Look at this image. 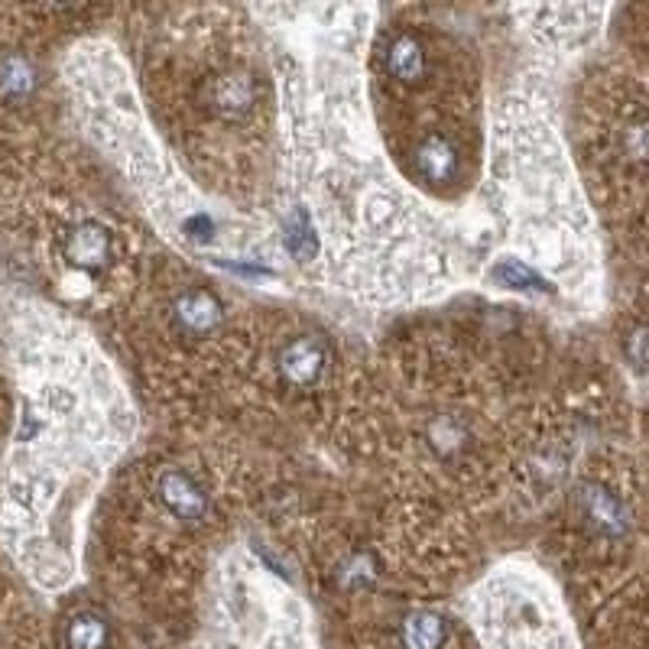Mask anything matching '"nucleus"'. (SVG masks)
Masks as SVG:
<instances>
[{"instance_id": "obj_15", "label": "nucleus", "mask_w": 649, "mask_h": 649, "mask_svg": "<svg viewBox=\"0 0 649 649\" xmlns=\"http://www.w3.org/2000/svg\"><path fill=\"white\" fill-rule=\"evenodd\" d=\"M62 647L66 649H111L114 647V623L94 605L76 608L62 623Z\"/></svg>"}, {"instance_id": "obj_13", "label": "nucleus", "mask_w": 649, "mask_h": 649, "mask_svg": "<svg viewBox=\"0 0 649 649\" xmlns=\"http://www.w3.org/2000/svg\"><path fill=\"white\" fill-rule=\"evenodd\" d=\"M507 17H513V30L529 42L532 49L552 52V56H568L581 49L598 30V7H507Z\"/></svg>"}, {"instance_id": "obj_9", "label": "nucleus", "mask_w": 649, "mask_h": 649, "mask_svg": "<svg viewBox=\"0 0 649 649\" xmlns=\"http://www.w3.org/2000/svg\"><path fill=\"white\" fill-rule=\"evenodd\" d=\"M351 370L345 348L316 316L286 306H250L224 429L241 422L247 432L328 442Z\"/></svg>"}, {"instance_id": "obj_6", "label": "nucleus", "mask_w": 649, "mask_h": 649, "mask_svg": "<svg viewBox=\"0 0 649 649\" xmlns=\"http://www.w3.org/2000/svg\"><path fill=\"white\" fill-rule=\"evenodd\" d=\"M367 98L387 157L419 199L446 214L475 199L493 101L478 42L432 7L377 10Z\"/></svg>"}, {"instance_id": "obj_1", "label": "nucleus", "mask_w": 649, "mask_h": 649, "mask_svg": "<svg viewBox=\"0 0 649 649\" xmlns=\"http://www.w3.org/2000/svg\"><path fill=\"white\" fill-rule=\"evenodd\" d=\"M280 84L277 189L263 214L296 292L316 286L365 309L416 312L468 280L448 214L387 157L367 98L377 7H250Z\"/></svg>"}, {"instance_id": "obj_14", "label": "nucleus", "mask_w": 649, "mask_h": 649, "mask_svg": "<svg viewBox=\"0 0 649 649\" xmlns=\"http://www.w3.org/2000/svg\"><path fill=\"white\" fill-rule=\"evenodd\" d=\"M42 91V69L27 49H0V104L23 108Z\"/></svg>"}, {"instance_id": "obj_3", "label": "nucleus", "mask_w": 649, "mask_h": 649, "mask_svg": "<svg viewBox=\"0 0 649 649\" xmlns=\"http://www.w3.org/2000/svg\"><path fill=\"white\" fill-rule=\"evenodd\" d=\"M23 416L0 485L17 562L42 588L79 578L81 517L140 436V412L101 348L69 322L23 338Z\"/></svg>"}, {"instance_id": "obj_7", "label": "nucleus", "mask_w": 649, "mask_h": 649, "mask_svg": "<svg viewBox=\"0 0 649 649\" xmlns=\"http://www.w3.org/2000/svg\"><path fill=\"white\" fill-rule=\"evenodd\" d=\"M66 76L88 140L172 253L241 283H289L267 224L208 199L166 150L118 46L81 42Z\"/></svg>"}, {"instance_id": "obj_12", "label": "nucleus", "mask_w": 649, "mask_h": 649, "mask_svg": "<svg viewBox=\"0 0 649 649\" xmlns=\"http://www.w3.org/2000/svg\"><path fill=\"white\" fill-rule=\"evenodd\" d=\"M581 157L598 172L649 176V98L623 108L605 104L595 91L581 101V118L575 123Z\"/></svg>"}, {"instance_id": "obj_16", "label": "nucleus", "mask_w": 649, "mask_h": 649, "mask_svg": "<svg viewBox=\"0 0 649 649\" xmlns=\"http://www.w3.org/2000/svg\"><path fill=\"white\" fill-rule=\"evenodd\" d=\"M620 351H623V361L633 367L640 377H649V319L633 322L623 331Z\"/></svg>"}, {"instance_id": "obj_8", "label": "nucleus", "mask_w": 649, "mask_h": 649, "mask_svg": "<svg viewBox=\"0 0 649 649\" xmlns=\"http://www.w3.org/2000/svg\"><path fill=\"white\" fill-rule=\"evenodd\" d=\"M247 309L211 270L157 247L121 306L123 338L169 429H224Z\"/></svg>"}, {"instance_id": "obj_11", "label": "nucleus", "mask_w": 649, "mask_h": 649, "mask_svg": "<svg viewBox=\"0 0 649 649\" xmlns=\"http://www.w3.org/2000/svg\"><path fill=\"white\" fill-rule=\"evenodd\" d=\"M637 510L623 487L601 468L598 458L578 468V475L549 507V527L539 559L559 578H591L610 566L633 539Z\"/></svg>"}, {"instance_id": "obj_2", "label": "nucleus", "mask_w": 649, "mask_h": 649, "mask_svg": "<svg viewBox=\"0 0 649 649\" xmlns=\"http://www.w3.org/2000/svg\"><path fill=\"white\" fill-rule=\"evenodd\" d=\"M133 79L166 150L218 204L263 221L280 162V84L250 7L133 13Z\"/></svg>"}, {"instance_id": "obj_10", "label": "nucleus", "mask_w": 649, "mask_h": 649, "mask_svg": "<svg viewBox=\"0 0 649 649\" xmlns=\"http://www.w3.org/2000/svg\"><path fill=\"white\" fill-rule=\"evenodd\" d=\"M465 617L485 649H578L559 581L532 552L487 566L465 591Z\"/></svg>"}, {"instance_id": "obj_5", "label": "nucleus", "mask_w": 649, "mask_h": 649, "mask_svg": "<svg viewBox=\"0 0 649 649\" xmlns=\"http://www.w3.org/2000/svg\"><path fill=\"white\" fill-rule=\"evenodd\" d=\"M260 468L228 429H169L123 465L108 527L118 578L147 608L202 617L214 568L273 487Z\"/></svg>"}, {"instance_id": "obj_4", "label": "nucleus", "mask_w": 649, "mask_h": 649, "mask_svg": "<svg viewBox=\"0 0 649 649\" xmlns=\"http://www.w3.org/2000/svg\"><path fill=\"white\" fill-rule=\"evenodd\" d=\"M556 111L532 84L490 101L485 241L468 280L523 312L591 316L598 241Z\"/></svg>"}]
</instances>
